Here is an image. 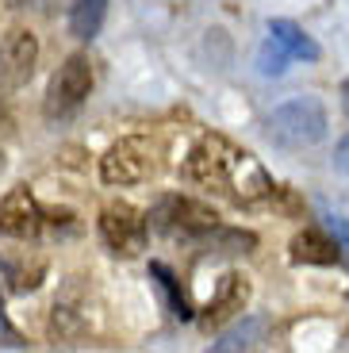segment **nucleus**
I'll use <instances>...</instances> for the list:
<instances>
[{
    "label": "nucleus",
    "mask_w": 349,
    "mask_h": 353,
    "mask_svg": "<svg viewBox=\"0 0 349 353\" xmlns=\"http://www.w3.org/2000/svg\"><path fill=\"white\" fill-rule=\"evenodd\" d=\"M346 88H349V85H346Z\"/></svg>",
    "instance_id": "nucleus-20"
},
{
    "label": "nucleus",
    "mask_w": 349,
    "mask_h": 353,
    "mask_svg": "<svg viewBox=\"0 0 349 353\" xmlns=\"http://www.w3.org/2000/svg\"><path fill=\"white\" fill-rule=\"evenodd\" d=\"M154 173V146L146 139H119L100 158L104 185H139Z\"/></svg>",
    "instance_id": "nucleus-5"
},
{
    "label": "nucleus",
    "mask_w": 349,
    "mask_h": 353,
    "mask_svg": "<svg viewBox=\"0 0 349 353\" xmlns=\"http://www.w3.org/2000/svg\"><path fill=\"white\" fill-rule=\"evenodd\" d=\"M0 334H4V342H8V345H23V342H19V334L8 327V319H4V307H0Z\"/></svg>",
    "instance_id": "nucleus-18"
},
{
    "label": "nucleus",
    "mask_w": 349,
    "mask_h": 353,
    "mask_svg": "<svg viewBox=\"0 0 349 353\" xmlns=\"http://www.w3.org/2000/svg\"><path fill=\"white\" fill-rule=\"evenodd\" d=\"M146 219H150V230L166 234V239H192V242H200L203 234H211L219 227V215L208 203H196L188 196H161L150 208Z\"/></svg>",
    "instance_id": "nucleus-3"
},
{
    "label": "nucleus",
    "mask_w": 349,
    "mask_h": 353,
    "mask_svg": "<svg viewBox=\"0 0 349 353\" xmlns=\"http://www.w3.org/2000/svg\"><path fill=\"white\" fill-rule=\"evenodd\" d=\"M150 276H154L157 292L166 296L169 311H173L177 319H192V303H188V296H184L181 281H177V276H173V269H166V265H161V261H150Z\"/></svg>",
    "instance_id": "nucleus-14"
},
{
    "label": "nucleus",
    "mask_w": 349,
    "mask_h": 353,
    "mask_svg": "<svg viewBox=\"0 0 349 353\" xmlns=\"http://www.w3.org/2000/svg\"><path fill=\"white\" fill-rule=\"evenodd\" d=\"M334 161H338L341 173H349V139H341V142H338V154H334Z\"/></svg>",
    "instance_id": "nucleus-19"
},
{
    "label": "nucleus",
    "mask_w": 349,
    "mask_h": 353,
    "mask_svg": "<svg viewBox=\"0 0 349 353\" xmlns=\"http://www.w3.org/2000/svg\"><path fill=\"white\" fill-rule=\"evenodd\" d=\"M246 300H250V284H246V276L227 273L223 281H219V292L211 296L208 311H203V323L215 327V323H223V319L238 315V311L246 307Z\"/></svg>",
    "instance_id": "nucleus-10"
},
{
    "label": "nucleus",
    "mask_w": 349,
    "mask_h": 353,
    "mask_svg": "<svg viewBox=\"0 0 349 353\" xmlns=\"http://www.w3.org/2000/svg\"><path fill=\"white\" fill-rule=\"evenodd\" d=\"M265 330V319L261 315H250L246 323H238L235 330H227V334L215 342V350H246V345H253L257 338H261Z\"/></svg>",
    "instance_id": "nucleus-15"
},
{
    "label": "nucleus",
    "mask_w": 349,
    "mask_h": 353,
    "mask_svg": "<svg viewBox=\"0 0 349 353\" xmlns=\"http://www.w3.org/2000/svg\"><path fill=\"white\" fill-rule=\"evenodd\" d=\"M92 92V62L85 54H70L66 62L58 65V73L50 77V88H46V119H66L73 115L85 97Z\"/></svg>",
    "instance_id": "nucleus-4"
},
{
    "label": "nucleus",
    "mask_w": 349,
    "mask_h": 353,
    "mask_svg": "<svg viewBox=\"0 0 349 353\" xmlns=\"http://www.w3.org/2000/svg\"><path fill=\"white\" fill-rule=\"evenodd\" d=\"M319 215H323V223H326V230L334 234V242L341 246V254L349 257V223L341 219L338 212H326V208H319Z\"/></svg>",
    "instance_id": "nucleus-16"
},
{
    "label": "nucleus",
    "mask_w": 349,
    "mask_h": 353,
    "mask_svg": "<svg viewBox=\"0 0 349 353\" xmlns=\"http://www.w3.org/2000/svg\"><path fill=\"white\" fill-rule=\"evenodd\" d=\"M146 227L150 219L139 212V208H131V203H108L104 212H100V239L108 242V250L112 254H123L131 257L139 254L142 246H146Z\"/></svg>",
    "instance_id": "nucleus-6"
},
{
    "label": "nucleus",
    "mask_w": 349,
    "mask_h": 353,
    "mask_svg": "<svg viewBox=\"0 0 349 353\" xmlns=\"http://www.w3.org/2000/svg\"><path fill=\"white\" fill-rule=\"evenodd\" d=\"M50 223V212H43L35 200V192L27 185L12 188L4 200H0V234L4 239H19V242H31L39 239Z\"/></svg>",
    "instance_id": "nucleus-7"
},
{
    "label": "nucleus",
    "mask_w": 349,
    "mask_h": 353,
    "mask_svg": "<svg viewBox=\"0 0 349 353\" xmlns=\"http://www.w3.org/2000/svg\"><path fill=\"white\" fill-rule=\"evenodd\" d=\"M108 16V0H77L70 8V35L73 39H97Z\"/></svg>",
    "instance_id": "nucleus-13"
},
{
    "label": "nucleus",
    "mask_w": 349,
    "mask_h": 353,
    "mask_svg": "<svg viewBox=\"0 0 349 353\" xmlns=\"http://www.w3.org/2000/svg\"><path fill=\"white\" fill-rule=\"evenodd\" d=\"M0 273H4L12 292H31L43 284L46 261L39 254H27V250H4L0 254Z\"/></svg>",
    "instance_id": "nucleus-8"
},
{
    "label": "nucleus",
    "mask_w": 349,
    "mask_h": 353,
    "mask_svg": "<svg viewBox=\"0 0 349 353\" xmlns=\"http://www.w3.org/2000/svg\"><path fill=\"white\" fill-rule=\"evenodd\" d=\"M188 176L203 188L227 192L238 203H261L272 196V176L250 150L223 134H203L188 154Z\"/></svg>",
    "instance_id": "nucleus-1"
},
{
    "label": "nucleus",
    "mask_w": 349,
    "mask_h": 353,
    "mask_svg": "<svg viewBox=\"0 0 349 353\" xmlns=\"http://www.w3.org/2000/svg\"><path fill=\"white\" fill-rule=\"evenodd\" d=\"M265 131L277 146H288V150L315 146L326 139V108L315 97H296L288 104L272 108V115L265 119Z\"/></svg>",
    "instance_id": "nucleus-2"
},
{
    "label": "nucleus",
    "mask_w": 349,
    "mask_h": 353,
    "mask_svg": "<svg viewBox=\"0 0 349 353\" xmlns=\"http://www.w3.org/2000/svg\"><path fill=\"white\" fill-rule=\"evenodd\" d=\"M269 39L288 54V58H299V62H319V43L307 35L303 27H296L292 19H269Z\"/></svg>",
    "instance_id": "nucleus-12"
},
{
    "label": "nucleus",
    "mask_w": 349,
    "mask_h": 353,
    "mask_svg": "<svg viewBox=\"0 0 349 353\" xmlns=\"http://www.w3.org/2000/svg\"><path fill=\"white\" fill-rule=\"evenodd\" d=\"M35 58H39V43H35V35H31V31H12V35L4 39L0 62H4V77H8L12 85H19V81L31 77Z\"/></svg>",
    "instance_id": "nucleus-9"
},
{
    "label": "nucleus",
    "mask_w": 349,
    "mask_h": 353,
    "mask_svg": "<svg viewBox=\"0 0 349 353\" xmlns=\"http://www.w3.org/2000/svg\"><path fill=\"white\" fill-rule=\"evenodd\" d=\"M288 254H292L296 265H338L341 257H346L338 242L326 239V234H319V230H299L296 239H292Z\"/></svg>",
    "instance_id": "nucleus-11"
},
{
    "label": "nucleus",
    "mask_w": 349,
    "mask_h": 353,
    "mask_svg": "<svg viewBox=\"0 0 349 353\" xmlns=\"http://www.w3.org/2000/svg\"><path fill=\"white\" fill-rule=\"evenodd\" d=\"M257 62H261V73H284V62H292V58L269 39V46L261 50V58H257Z\"/></svg>",
    "instance_id": "nucleus-17"
}]
</instances>
